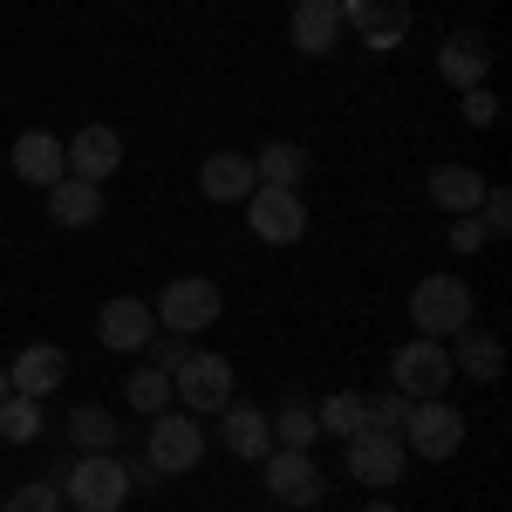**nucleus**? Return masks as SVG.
<instances>
[{
  "label": "nucleus",
  "mask_w": 512,
  "mask_h": 512,
  "mask_svg": "<svg viewBox=\"0 0 512 512\" xmlns=\"http://www.w3.org/2000/svg\"><path fill=\"white\" fill-rule=\"evenodd\" d=\"M55 478H62V506H76V512H123L130 492H137L117 451H82L76 465H62Z\"/></svg>",
  "instance_id": "f257e3e1"
},
{
  "label": "nucleus",
  "mask_w": 512,
  "mask_h": 512,
  "mask_svg": "<svg viewBox=\"0 0 512 512\" xmlns=\"http://www.w3.org/2000/svg\"><path fill=\"white\" fill-rule=\"evenodd\" d=\"M472 315H478L472 280L424 274L417 287H410V321H417V335H424V342H451L458 328H472Z\"/></svg>",
  "instance_id": "f03ea898"
},
{
  "label": "nucleus",
  "mask_w": 512,
  "mask_h": 512,
  "mask_svg": "<svg viewBox=\"0 0 512 512\" xmlns=\"http://www.w3.org/2000/svg\"><path fill=\"white\" fill-rule=\"evenodd\" d=\"M144 465L158 478H185L205 465V417L192 410H158L151 431H144Z\"/></svg>",
  "instance_id": "7ed1b4c3"
},
{
  "label": "nucleus",
  "mask_w": 512,
  "mask_h": 512,
  "mask_svg": "<svg viewBox=\"0 0 512 512\" xmlns=\"http://www.w3.org/2000/svg\"><path fill=\"white\" fill-rule=\"evenodd\" d=\"M403 451H417L424 465H444V458H458V444H465V410L458 403H444V396H424V403H410V417H403Z\"/></svg>",
  "instance_id": "20e7f679"
},
{
  "label": "nucleus",
  "mask_w": 512,
  "mask_h": 512,
  "mask_svg": "<svg viewBox=\"0 0 512 512\" xmlns=\"http://www.w3.org/2000/svg\"><path fill=\"white\" fill-rule=\"evenodd\" d=\"M171 403H185L192 417H219L233 403V362L212 355V349H192L171 369Z\"/></svg>",
  "instance_id": "39448f33"
},
{
  "label": "nucleus",
  "mask_w": 512,
  "mask_h": 512,
  "mask_svg": "<svg viewBox=\"0 0 512 512\" xmlns=\"http://www.w3.org/2000/svg\"><path fill=\"white\" fill-rule=\"evenodd\" d=\"M151 315H158V328H171V335H205L212 321L226 315V294H219V280L185 274V280H171L158 301H151Z\"/></svg>",
  "instance_id": "423d86ee"
},
{
  "label": "nucleus",
  "mask_w": 512,
  "mask_h": 512,
  "mask_svg": "<svg viewBox=\"0 0 512 512\" xmlns=\"http://www.w3.org/2000/svg\"><path fill=\"white\" fill-rule=\"evenodd\" d=\"M390 390L410 396V403H424V396H444L451 390V349L444 342H403V349L390 355Z\"/></svg>",
  "instance_id": "0eeeda50"
},
{
  "label": "nucleus",
  "mask_w": 512,
  "mask_h": 512,
  "mask_svg": "<svg viewBox=\"0 0 512 512\" xmlns=\"http://www.w3.org/2000/svg\"><path fill=\"white\" fill-rule=\"evenodd\" d=\"M246 226H253L260 246H294V239L308 233V205L287 185H253L246 192Z\"/></svg>",
  "instance_id": "6e6552de"
},
{
  "label": "nucleus",
  "mask_w": 512,
  "mask_h": 512,
  "mask_svg": "<svg viewBox=\"0 0 512 512\" xmlns=\"http://www.w3.org/2000/svg\"><path fill=\"white\" fill-rule=\"evenodd\" d=\"M260 472H267V492H274L280 506H294V512H308V506L328 499V478H321L315 451H267Z\"/></svg>",
  "instance_id": "1a4fd4ad"
},
{
  "label": "nucleus",
  "mask_w": 512,
  "mask_h": 512,
  "mask_svg": "<svg viewBox=\"0 0 512 512\" xmlns=\"http://www.w3.org/2000/svg\"><path fill=\"white\" fill-rule=\"evenodd\" d=\"M410 21H417L410 0H342V28H355L362 48H376V55H390L410 35Z\"/></svg>",
  "instance_id": "9d476101"
},
{
  "label": "nucleus",
  "mask_w": 512,
  "mask_h": 512,
  "mask_svg": "<svg viewBox=\"0 0 512 512\" xmlns=\"http://www.w3.org/2000/svg\"><path fill=\"white\" fill-rule=\"evenodd\" d=\"M342 451H349V478H362V485H396L403 478V465H410V451H403V437L396 431H362L342 437Z\"/></svg>",
  "instance_id": "9b49d317"
},
{
  "label": "nucleus",
  "mask_w": 512,
  "mask_h": 512,
  "mask_svg": "<svg viewBox=\"0 0 512 512\" xmlns=\"http://www.w3.org/2000/svg\"><path fill=\"white\" fill-rule=\"evenodd\" d=\"M151 335H158V315H151L137 294H117V301L96 308V342H103V349L137 355V349H151Z\"/></svg>",
  "instance_id": "f8f14e48"
},
{
  "label": "nucleus",
  "mask_w": 512,
  "mask_h": 512,
  "mask_svg": "<svg viewBox=\"0 0 512 512\" xmlns=\"http://www.w3.org/2000/svg\"><path fill=\"white\" fill-rule=\"evenodd\" d=\"M62 158H69V178H89V185H103L110 171L123 164V137L110 123H82L76 137L62 144Z\"/></svg>",
  "instance_id": "ddd939ff"
},
{
  "label": "nucleus",
  "mask_w": 512,
  "mask_h": 512,
  "mask_svg": "<svg viewBox=\"0 0 512 512\" xmlns=\"http://www.w3.org/2000/svg\"><path fill=\"white\" fill-rule=\"evenodd\" d=\"M437 76L451 82L458 96L465 89H485V76H492V41L478 35V28H458V35L437 48Z\"/></svg>",
  "instance_id": "4468645a"
},
{
  "label": "nucleus",
  "mask_w": 512,
  "mask_h": 512,
  "mask_svg": "<svg viewBox=\"0 0 512 512\" xmlns=\"http://www.w3.org/2000/svg\"><path fill=\"white\" fill-rule=\"evenodd\" d=\"M14 178H21V185H35V192L62 185V178H69L62 137H55V130H21V137H14Z\"/></svg>",
  "instance_id": "2eb2a0df"
},
{
  "label": "nucleus",
  "mask_w": 512,
  "mask_h": 512,
  "mask_svg": "<svg viewBox=\"0 0 512 512\" xmlns=\"http://www.w3.org/2000/svg\"><path fill=\"white\" fill-rule=\"evenodd\" d=\"M219 444L233 451V458H246V465H260L267 451H274V417L267 410H253V403H226L219 410Z\"/></svg>",
  "instance_id": "dca6fc26"
},
{
  "label": "nucleus",
  "mask_w": 512,
  "mask_h": 512,
  "mask_svg": "<svg viewBox=\"0 0 512 512\" xmlns=\"http://www.w3.org/2000/svg\"><path fill=\"white\" fill-rule=\"evenodd\" d=\"M69 383V355L55 349V342H28V349L7 362V390L14 396H48Z\"/></svg>",
  "instance_id": "f3484780"
},
{
  "label": "nucleus",
  "mask_w": 512,
  "mask_h": 512,
  "mask_svg": "<svg viewBox=\"0 0 512 512\" xmlns=\"http://www.w3.org/2000/svg\"><path fill=\"white\" fill-rule=\"evenodd\" d=\"M287 35L301 55H335L342 48V0H294V21H287Z\"/></svg>",
  "instance_id": "a211bd4d"
},
{
  "label": "nucleus",
  "mask_w": 512,
  "mask_h": 512,
  "mask_svg": "<svg viewBox=\"0 0 512 512\" xmlns=\"http://www.w3.org/2000/svg\"><path fill=\"white\" fill-rule=\"evenodd\" d=\"M444 349H451V376H472V383H499L506 369V342L492 328H458Z\"/></svg>",
  "instance_id": "6ab92c4d"
},
{
  "label": "nucleus",
  "mask_w": 512,
  "mask_h": 512,
  "mask_svg": "<svg viewBox=\"0 0 512 512\" xmlns=\"http://www.w3.org/2000/svg\"><path fill=\"white\" fill-rule=\"evenodd\" d=\"M198 192L212 205H246V192H253V151H212L198 164Z\"/></svg>",
  "instance_id": "aec40b11"
},
{
  "label": "nucleus",
  "mask_w": 512,
  "mask_h": 512,
  "mask_svg": "<svg viewBox=\"0 0 512 512\" xmlns=\"http://www.w3.org/2000/svg\"><path fill=\"white\" fill-rule=\"evenodd\" d=\"M48 219H55V226H96V219H103V185H89V178L48 185Z\"/></svg>",
  "instance_id": "412c9836"
},
{
  "label": "nucleus",
  "mask_w": 512,
  "mask_h": 512,
  "mask_svg": "<svg viewBox=\"0 0 512 512\" xmlns=\"http://www.w3.org/2000/svg\"><path fill=\"white\" fill-rule=\"evenodd\" d=\"M478 198H485V178H478L472 164H437L431 171V205H444L451 219L478 212Z\"/></svg>",
  "instance_id": "4be33fe9"
},
{
  "label": "nucleus",
  "mask_w": 512,
  "mask_h": 512,
  "mask_svg": "<svg viewBox=\"0 0 512 512\" xmlns=\"http://www.w3.org/2000/svg\"><path fill=\"white\" fill-rule=\"evenodd\" d=\"M117 437H123V424L103 403H76V410H69V444H76V458L82 451H117Z\"/></svg>",
  "instance_id": "5701e85b"
},
{
  "label": "nucleus",
  "mask_w": 512,
  "mask_h": 512,
  "mask_svg": "<svg viewBox=\"0 0 512 512\" xmlns=\"http://www.w3.org/2000/svg\"><path fill=\"white\" fill-rule=\"evenodd\" d=\"M301 178H308V151H301V144H267V151H253V185H287V192H301Z\"/></svg>",
  "instance_id": "b1692460"
},
{
  "label": "nucleus",
  "mask_w": 512,
  "mask_h": 512,
  "mask_svg": "<svg viewBox=\"0 0 512 512\" xmlns=\"http://www.w3.org/2000/svg\"><path fill=\"white\" fill-rule=\"evenodd\" d=\"M315 424H321V437H355L362 424H369V403H362L355 390H335V396L315 403Z\"/></svg>",
  "instance_id": "393cba45"
},
{
  "label": "nucleus",
  "mask_w": 512,
  "mask_h": 512,
  "mask_svg": "<svg viewBox=\"0 0 512 512\" xmlns=\"http://www.w3.org/2000/svg\"><path fill=\"white\" fill-rule=\"evenodd\" d=\"M267 417H274V451H315L321 424L308 403H287V410H267Z\"/></svg>",
  "instance_id": "a878e982"
},
{
  "label": "nucleus",
  "mask_w": 512,
  "mask_h": 512,
  "mask_svg": "<svg viewBox=\"0 0 512 512\" xmlns=\"http://www.w3.org/2000/svg\"><path fill=\"white\" fill-rule=\"evenodd\" d=\"M123 396H130V410H144V417L171 410V369H130Z\"/></svg>",
  "instance_id": "bb28decb"
},
{
  "label": "nucleus",
  "mask_w": 512,
  "mask_h": 512,
  "mask_svg": "<svg viewBox=\"0 0 512 512\" xmlns=\"http://www.w3.org/2000/svg\"><path fill=\"white\" fill-rule=\"evenodd\" d=\"M0 437L7 444H35L41 437V396H7L0 403Z\"/></svg>",
  "instance_id": "cd10ccee"
},
{
  "label": "nucleus",
  "mask_w": 512,
  "mask_h": 512,
  "mask_svg": "<svg viewBox=\"0 0 512 512\" xmlns=\"http://www.w3.org/2000/svg\"><path fill=\"white\" fill-rule=\"evenodd\" d=\"M472 219L485 226V239H506L512 233V192H506V185H485V198H478Z\"/></svg>",
  "instance_id": "c85d7f7f"
},
{
  "label": "nucleus",
  "mask_w": 512,
  "mask_h": 512,
  "mask_svg": "<svg viewBox=\"0 0 512 512\" xmlns=\"http://www.w3.org/2000/svg\"><path fill=\"white\" fill-rule=\"evenodd\" d=\"M0 512H62V485L28 478V485H14V492H7V506H0Z\"/></svg>",
  "instance_id": "c756f323"
},
{
  "label": "nucleus",
  "mask_w": 512,
  "mask_h": 512,
  "mask_svg": "<svg viewBox=\"0 0 512 512\" xmlns=\"http://www.w3.org/2000/svg\"><path fill=\"white\" fill-rule=\"evenodd\" d=\"M362 403H369V431H403V417H410V396H396V390L362 396Z\"/></svg>",
  "instance_id": "7c9ffc66"
},
{
  "label": "nucleus",
  "mask_w": 512,
  "mask_h": 512,
  "mask_svg": "<svg viewBox=\"0 0 512 512\" xmlns=\"http://www.w3.org/2000/svg\"><path fill=\"white\" fill-rule=\"evenodd\" d=\"M185 355H192V335H171V328L151 335V369H178Z\"/></svg>",
  "instance_id": "2f4dec72"
},
{
  "label": "nucleus",
  "mask_w": 512,
  "mask_h": 512,
  "mask_svg": "<svg viewBox=\"0 0 512 512\" xmlns=\"http://www.w3.org/2000/svg\"><path fill=\"white\" fill-rule=\"evenodd\" d=\"M465 123H472V130H492V123H499V96H492V89H465Z\"/></svg>",
  "instance_id": "473e14b6"
},
{
  "label": "nucleus",
  "mask_w": 512,
  "mask_h": 512,
  "mask_svg": "<svg viewBox=\"0 0 512 512\" xmlns=\"http://www.w3.org/2000/svg\"><path fill=\"white\" fill-rule=\"evenodd\" d=\"M478 246H485V226H478L472 212H465V219H451V253H478Z\"/></svg>",
  "instance_id": "72a5a7b5"
},
{
  "label": "nucleus",
  "mask_w": 512,
  "mask_h": 512,
  "mask_svg": "<svg viewBox=\"0 0 512 512\" xmlns=\"http://www.w3.org/2000/svg\"><path fill=\"white\" fill-rule=\"evenodd\" d=\"M7 396H14V390H7V362H0V403H7Z\"/></svg>",
  "instance_id": "f704fd0d"
},
{
  "label": "nucleus",
  "mask_w": 512,
  "mask_h": 512,
  "mask_svg": "<svg viewBox=\"0 0 512 512\" xmlns=\"http://www.w3.org/2000/svg\"><path fill=\"white\" fill-rule=\"evenodd\" d=\"M362 512H396V506H390V499H376V506H362Z\"/></svg>",
  "instance_id": "c9c22d12"
}]
</instances>
